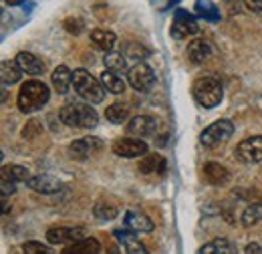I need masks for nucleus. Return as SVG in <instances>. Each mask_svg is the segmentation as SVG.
<instances>
[{
    "label": "nucleus",
    "mask_w": 262,
    "mask_h": 254,
    "mask_svg": "<svg viewBox=\"0 0 262 254\" xmlns=\"http://www.w3.org/2000/svg\"><path fill=\"white\" fill-rule=\"evenodd\" d=\"M59 117L65 125L79 129H93L99 123L97 111L91 107V103H83V101H67L59 109Z\"/></svg>",
    "instance_id": "1"
},
{
    "label": "nucleus",
    "mask_w": 262,
    "mask_h": 254,
    "mask_svg": "<svg viewBox=\"0 0 262 254\" xmlns=\"http://www.w3.org/2000/svg\"><path fill=\"white\" fill-rule=\"evenodd\" d=\"M49 97H51V91L49 87L42 83V81H36V79H31L27 83H23L20 91H18V109L23 113H34L38 109H42L47 103H49Z\"/></svg>",
    "instance_id": "2"
},
{
    "label": "nucleus",
    "mask_w": 262,
    "mask_h": 254,
    "mask_svg": "<svg viewBox=\"0 0 262 254\" xmlns=\"http://www.w3.org/2000/svg\"><path fill=\"white\" fill-rule=\"evenodd\" d=\"M73 89L83 101H87L91 105L103 103L105 93H107L105 87L101 85V81H97L87 69H75L73 71Z\"/></svg>",
    "instance_id": "3"
},
{
    "label": "nucleus",
    "mask_w": 262,
    "mask_h": 254,
    "mask_svg": "<svg viewBox=\"0 0 262 254\" xmlns=\"http://www.w3.org/2000/svg\"><path fill=\"white\" fill-rule=\"evenodd\" d=\"M192 95L198 101V105H202L204 109H212V107L220 105L222 95H224V89H222L220 79L208 75V77H200L196 83H194Z\"/></svg>",
    "instance_id": "4"
},
{
    "label": "nucleus",
    "mask_w": 262,
    "mask_h": 254,
    "mask_svg": "<svg viewBox=\"0 0 262 254\" xmlns=\"http://www.w3.org/2000/svg\"><path fill=\"white\" fill-rule=\"evenodd\" d=\"M232 133H234L232 121H228V119H220V121L208 125L204 131H202V135H200V143H202L204 147H218V145H222V143L228 141L230 137H232Z\"/></svg>",
    "instance_id": "5"
},
{
    "label": "nucleus",
    "mask_w": 262,
    "mask_h": 254,
    "mask_svg": "<svg viewBox=\"0 0 262 254\" xmlns=\"http://www.w3.org/2000/svg\"><path fill=\"white\" fill-rule=\"evenodd\" d=\"M236 158L246 165H254L262 161V135H252L238 143Z\"/></svg>",
    "instance_id": "6"
},
{
    "label": "nucleus",
    "mask_w": 262,
    "mask_h": 254,
    "mask_svg": "<svg viewBox=\"0 0 262 254\" xmlns=\"http://www.w3.org/2000/svg\"><path fill=\"white\" fill-rule=\"evenodd\" d=\"M127 81H129V85L135 91H147L156 83V73L147 63H137L129 69Z\"/></svg>",
    "instance_id": "7"
},
{
    "label": "nucleus",
    "mask_w": 262,
    "mask_h": 254,
    "mask_svg": "<svg viewBox=\"0 0 262 254\" xmlns=\"http://www.w3.org/2000/svg\"><path fill=\"white\" fill-rule=\"evenodd\" d=\"M113 154L119 158H143L147 156V143L137 137H119L113 141Z\"/></svg>",
    "instance_id": "8"
},
{
    "label": "nucleus",
    "mask_w": 262,
    "mask_h": 254,
    "mask_svg": "<svg viewBox=\"0 0 262 254\" xmlns=\"http://www.w3.org/2000/svg\"><path fill=\"white\" fill-rule=\"evenodd\" d=\"M200 31V25L194 18V14H190L184 8H178L173 12V23H171V36L173 38H186L190 34H196Z\"/></svg>",
    "instance_id": "9"
},
{
    "label": "nucleus",
    "mask_w": 262,
    "mask_h": 254,
    "mask_svg": "<svg viewBox=\"0 0 262 254\" xmlns=\"http://www.w3.org/2000/svg\"><path fill=\"white\" fill-rule=\"evenodd\" d=\"M103 150V141L99 137H83V139H75L71 145H69V156L77 161H85L91 156H95L97 152Z\"/></svg>",
    "instance_id": "10"
},
{
    "label": "nucleus",
    "mask_w": 262,
    "mask_h": 254,
    "mask_svg": "<svg viewBox=\"0 0 262 254\" xmlns=\"http://www.w3.org/2000/svg\"><path fill=\"white\" fill-rule=\"evenodd\" d=\"M87 232H85V228H81V226H77V228H67V226H55V228H49L47 230V242L49 244H73V242H79V240H83V238H87L85 236Z\"/></svg>",
    "instance_id": "11"
},
{
    "label": "nucleus",
    "mask_w": 262,
    "mask_h": 254,
    "mask_svg": "<svg viewBox=\"0 0 262 254\" xmlns=\"http://www.w3.org/2000/svg\"><path fill=\"white\" fill-rule=\"evenodd\" d=\"M125 131H127L129 137L143 139V137H149V135L158 133V121L154 117H149V115H135V117L129 119Z\"/></svg>",
    "instance_id": "12"
},
{
    "label": "nucleus",
    "mask_w": 262,
    "mask_h": 254,
    "mask_svg": "<svg viewBox=\"0 0 262 254\" xmlns=\"http://www.w3.org/2000/svg\"><path fill=\"white\" fill-rule=\"evenodd\" d=\"M123 226L131 230V232H154V222L147 214H143L141 210H135L131 208L125 212V218H123Z\"/></svg>",
    "instance_id": "13"
},
{
    "label": "nucleus",
    "mask_w": 262,
    "mask_h": 254,
    "mask_svg": "<svg viewBox=\"0 0 262 254\" xmlns=\"http://www.w3.org/2000/svg\"><path fill=\"white\" fill-rule=\"evenodd\" d=\"M27 186L31 190L38 192V194H57L63 188V182L57 180L55 176H47V174H40V176H31Z\"/></svg>",
    "instance_id": "14"
},
{
    "label": "nucleus",
    "mask_w": 262,
    "mask_h": 254,
    "mask_svg": "<svg viewBox=\"0 0 262 254\" xmlns=\"http://www.w3.org/2000/svg\"><path fill=\"white\" fill-rule=\"evenodd\" d=\"M186 55H188V59L194 65L206 63V61L212 57V45H210L208 40H204V38H196V40H192V43L188 45Z\"/></svg>",
    "instance_id": "15"
},
{
    "label": "nucleus",
    "mask_w": 262,
    "mask_h": 254,
    "mask_svg": "<svg viewBox=\"0 0 262 254\" xmlns=\"http://www.w3.org/2000/svg\"><path fill=\"white\" fill-rule=\"evenodd\" d=\"M51 83H53V87H55V91L59 95H67L69 89L73 87V71L65 65L57 67L53 71V75H51Z\"/></svg>",
    "instance_id": "16"
},
{
    "label": "nucleus",
    "mask_w": 262,
    "mask_h": 254,
    "mask_svg": "<svg viewBox=\"0 0 262 254\" xmlns=\"http://www.w3.org/2000/svg\"><path fill=\"white\" fill-rule=\"evenodd\" d=\"M14 61H16V65L20 67V71L27 73V75H42V73H45V65H42V61H40L36 55L29 53V51L18 53Z\"/></svg>",
    "instance_id": "17"
},
{
    "label": "nucleus",
    "mask_w": 262,
    "mask_h": 254,
    "mask_svg": "<svg viewBox=\"0 0 262 254\" xmlns=\"http://www.w3.org/2000/svg\"><path fill=\"white\" fill-rule=\"evenodd\" d=\"M103 63H105V69H107V71L117 73V75H125V73H129V69H131L129 59H127L123 53H119V51H109V53H105Z\"/></svg>",
    "instance_id": "18"
},
{
    "label": "nucleus",
    "mask_w": 262,
    "mask_h": 254,
    "mask_svg": "<svg viewBox=\"0 0 262 254\" xmlns=\"http://www.w3.org/2000/svg\"><path fill=\"white\" fill-rule=\"evenodd\" d=\"M167 170V161L160 154H147L139 161V174H165Z\"/></svg>",
    "instance_id": "19"
},
{
    "label": "nucleus",
    "mask_w": 262,
    "mask_h": 254,
    "mask_svg": "<svg viewBox=\"0 0 262 254\" xmlns=\"http://www.w3.org/2000/svg\"><path fill=\"white\" fill-rule=\"evenodd\" d=\"M204 178H206L212 186H224V184H228L230 172L224 167V165L210 161V163L204 165Z\"/></svg>",
    "instance_id": "20"
},
{
    "label": "nucleus",
    "mask_w": 262,
    "mask_h": 254,
    "mask_svg": "<svg viewBox=\"0 0 262 254\" xmlns=\"http://www.w3.org/2000/svg\"><path fill=\"white\" fill-rule=\"evenodd\" d=\"M101 85L105 87V91L107 93H113V95H123L125 93V81H123V77L121 75H117V73H111V71H103L101 73Z\"/></svg>",
    "instance_id": "21"
},
{
    "label": "nucleus",
    "mask_w": 262,
    "mask_h": 254,
    "mask_svg": "<svg viewBox=\"0 0 262 254\" xmlns=\"http://www.w3.org/2000/svg\"><path fill=\"white\" fill-rule=\"evenodd\" d=\"M113 236H117V240L123 244L125 254H149L147 252V248L139 242V238H135V236H133L131 232H127V230H115Z\"/></svg>",
    "instance_id": "22"
},
{
    "label": "nucleus",
    "mask_w": 262,
    "mask_h": 254,
    "mask_svg": "<svg viewBox=\"0 0 262 254\" xmlns=\"http://www.w3.org/2000/svg\"><path fill=\"white\" fill-rule=\"evenodd\" d=\"M200 254H238V246L230 238H216L200 248Z\"/></svg>",
    "instance_id": "23"
},
{
    "label": "nucleus",
    "mask_w": 262,
    "mask_h": 254,
    "mask_svg": "<svg viewBox=\"0 0 262 254\" xmlns=\"http://www.w3.org/2000/svg\"><path fill=\"white\" fill-rule=\"evenodd\" d=\"M101 252V244L97 238H83L79 242H73L63 248L61 254H99Z\"/></svg>",
    "instance_id": "24"
},
{
    "label": "nucleus",
    "mask_w": 262,
    "mask_h": 254,
    "mask_svg": "<svg viewBox=\"0 0 262 254\" xmlns=\"http://www.w3.org/2000/svg\"><path fill=\"white\" fill-rule=\"evenodd\" d=\"M0 77H2V83L8 87V85H16L23 77V71L20 67L16 65V61H2L0 65Z\"/></svg>",
    "instance_id": "25"
},
{
    "label": "nucleus",
    "mask_w": 262,
    "mask_h": 254,
    "mask_svg": "<svg viewBox=\"0 0 262 254\" xmlns=\"http://www.w3.org/2000/svg\"><path fill=\"white\" fill-rule=\"evenodd\" d=\"M115 40H117V36H115V32L107 31V29H95V31H91V43L101 49V51H111L113 49V45H115Z\"/></svg>",
    "instance_id": "26"
},
{
    "label": "nucleus",
    "mask_w": 262,
    "mask_h": 254,
    "mask_svg": "<svg viewBox=\"0 0 262 254\" xmlns=\"http://www.w3.org/2000/svg\"><path fill=\"white\" fill-rule=\"evenodd\" d=\"M127 117H129V107H127L125 103H113V105H109V107L105 109V119H107L109 123H113V125L125 123Z\"/></svg>",
    "instance_id": "27"
},
{
    "label": "nucleus",
    "mask_w": 262,
    "mask_h": 254,
    "mask_svg": "<svg viewBox=\"0 0 262 254\" xmlns=\"http://www.w3.org/2000/svg\"><path fill=\"white\" fill-rule=\"evenodd\" d=\"M194 10L204 20H210V23H218L220 20V10L212 0H196Z\"/></svg>",
    "instance_id": "28"
},
{
    "label": "nucleus",
    "mask_w": 262,
    "mask_h": 254,
    "mask_svg": "<svg viewBox=\"0 0 262 254\" xmlns=\"http://www.w3.org/2000/svg\"><path fill=\"white\" fill-rule=\"evenodd\" d=\"M260 220H262V202H252V204H248V206L242 210V216H240L242 226L250 228V226L258 224Z\"/></svg>",
    "instance_id": "29"
},
{
    "label": "nucleus",
    "mask_w": 262,
    "mask_h": 254,
    "mask_svg": "<svg viewBox=\"0 0 262 254\" xmlns=\"http://www.w3.org/2000/svg\"><path fill=\"white\" fill-rule=\"evenodd\" d=\"M0 178H6V180H10V182H29V178H31V172L27 170V167H23V165H4L2 167V174H0Z\"/></svg>",
    "instance_id": "30"
},
{
    "label": "nucleus",
    "mask_w": 262,
    "mask_h": 254,
    "mask_svg": "<svg viewBox=\"0 0 262 254\" xmlns=\"http://www.w3.org/2000/svg\"><path fill=\"white\" fill-rule=\"evenodd\" d=\"M93 214H95L97 220L107 222V220H113V218L119 214V210H117L115 204H109V202H105V200H99L97 204L93 206Z\"/></svg>",
    "instance_id": "31"
},
{
    "label": "nucleus",
    "mask_w": 262,
    "mask_h": 254,
    "mask_svg": "<svg viewBox=\"0 0 262 254\" xmlns=\"http://www.w3.org/2000/svg\"><path fill=\"white\" fill-rule=\"evenodd\" d=\"M121 53H123L129 61H137V63H141L145 57H149V49H145V47L139 45V43H125Z\"/></svg>",
    "instance_id": "32"
},
{
    "label": "nucleus",
    "mask_w": 262,
    "mask_h": 254,
    "mask_svg": "<svg viewBox=\"0 0 262 254\" xmlns=\"http://www.w3.org/2000/svg\"><path fill=\"white\" fill-rule=\"evenodd\" d=\"M23 252L25 254H53L51 248L42 242H36V240H29L23 244Z\"/></svg>",
    "instance_id": "33"
},
{
    "label": "nucleus",
    "mask_w": 262,
    "mask_h": 254,
    "mask_svg": "<svg viewBox=\"0 0 262 254\" xmlns=\"http://www.w3.org/2000/svg\"><path fill=\"white\" fill-rule=\"evenodd\" d=\"M65 29L71 32V34H81L83 29H85V23H83L81 18H67Z\"/></svg>",
    "instance_id": "34"
},
{
    "label": "nucleus",
    "mask_w": 262,
    "mask_h": 254,
    "mask_svg": "<svg viewBox=\"0 0 262 254\" xmlns=\"http://www.w3.org/2000/svg\"><path fill=\"white\" fill-rule=\"evenodd\" d=\"M0 190H2V196H12L16 192V184L6 178H0Z\"/></svg>",
    "instance_id": "35"
},
{
    "label": "nucleus",
    "mask_w": 262,
    "mask_h": 254,
    "mask_svg": "<svg viewBox=\"0 0 262 254\" xmlns=\"http://www.w3.org/2000/svg\"><path fill=\"white\" fill-rule=\"evenodd\" d=\"M34 131H42V127H40V123L36 119H33L31 123H27V127L23 129V137H34Z\"/></svg>",
    "instance_id": "36"
},
{
    "label": "nucleus",
    "mask_w": 262,
    "mask_h": 254,
    "mask_svg": "<svg viewBox=\"0 0 262 254\" xmlns=\"http://www.w3.org/2000/svg\"><path fill=\"white\" fill-rule=\"evenodd\" d=\"M222 2H224V6L228 8L230 14H238V12H240V6H242L244 0H222Z\"/></svg>",
    "instance_id": "37"
},
{
    "label": "nucleus",
    "mask_w": 262,
    "mask_h": 254,
    "mask_svg": "<svg viewBox=\"0 0 262 254\" xmlns=\"http://www.w3.org/2000/svg\"><path fill=\"white\" fill-rule=\"evenodd\" d=\"M244 4H246L252 12H262V0H244Z\"/></svg>",
    "instance_id": "38"
},
{
    "label": "nucleus",
    "mask_w": 262,
    "mask_h": 254,
    "mask_svg": "<svg viewBox=\"0 0 262 254\" xmlns=\"http://www.w3.org/2000/svg\"><path fill=\"white\" fill-rule=\"evenodd\" d=\"M244 254H262L260 244H256V242H250V244L246 246V250H244Z\"/></svg>",
    "instance_id": "39"
},
{
    "label": "nucleus",
    "mask_w": 262,
    "mask_h": 254,
    "mask_svg": "<svg viewBox=\"0 0 262 254\" xmlns=\"http://www.w3.org/2000/svg\"><path fill=\"white\" fill-rule=\"evenodd\" d=\"M6 4H10V6H18V4H25L27 0H4Z\"/></svg>",
    "instance_id": "40"
},
{
    "label": "nucleus",
    "mask_w": 262,
    "mask_h": 254,
    "mask_svg": "<svg viewBox=\"0 0 262 254\" xmlns=\"http://www.w3.org/2000/svg\"><path fill=\"white\" fill-rule=\"evenodd\" d=\"M109 254H119V248L117 246H109Z\"/></svg>",
    "instance_id": "41"
}]
</instances>
